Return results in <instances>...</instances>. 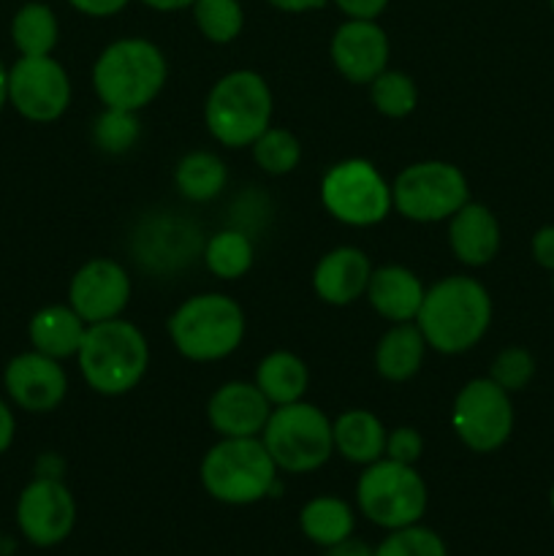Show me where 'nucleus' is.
<instances>
[{"mask_svg":"<svg viewBox=\"0 0 554 556\" xmlns=\"http://www.w3.org/2000/svg\"><path fill=\"white\" fill-rule=\"evenodd\" d=\"M272 90L255 71L221 76L204 103V123L223 147H250L272 125Z\"/></svg>","mask_w":554,"mask_h":556,"instance_id":"obj_6","label":"nucleus"},{"mask_svg":"<svg viewBox=\"0 0 554 556\" xmlns=\"http://www.w3.org/2000/svg\"><path fill=\"white\" fill-rule=\"evenodd\" d=\"M451 427L462 445L476 454H492L503 448L514 432L511 394L492 378L470 380L456 394L451 407Z\"/></svg>","mask_w":554,"mask_h":556,"instance_id":"obj_11","label":"nucleus"},{"mask_svg":"<svg viewBox=\"0 0 554 556\" xmlns=\"http://www.w3.org/2000/svg\"><path fill=\"white\" fill-rule=\"evenodd\" d=\"M253 383L259 386L272 407L291 405V402L302 400L310 386L307 364L297 353L275 351L261 358Z\"/></svg>","mask_w":554,"mask_h":556,"instance_id":"obj_25","label":"nucleus"},{"mask_svg":"<svg viewBox=\"0 0 554 556\" xmlns=\"http://www.w3.org/2000/svg\"><path fill=\"white\" fill-rule=\"evenodd\" d=\"M269 416V400L248 380L223 383L206 402V418L221 438H259Z\"/></svg>","mask_w":554,"mask_h":556,"instance_id":"obj_18","label":"nucleus"},{"mask_svg":"<svg viewBox=\"0 0 554 556\" xmlns=\"http://www.w3.org/2000/svg\"><path fill=\"white\" fill-rule=\"evenodd\" d=\"M324 556H373L375 548L369 546V543L358 541V538H345V541L335 543V546L324 548Z\"/></svg>","mask_w":554,"mask_h":556,"instance_id":"obj_41","label":"nucleus"},{"mask_svg":"<svg viewBox=\"0 0 554 556\" xmlns=\"http://www.w3.org/2000/svg\"><path fill=\"white\" fill-rule=\"evenodd\" d=\"M335 5L348 20H378L389 0H335Z\"/></svg>","mask_w":554,"mask_h":556,"instance_id":"obj_37","label":"nucleus"},{"mask_svg":"<svg viewBox=\"0 0 554 556\" xmlns=\"http://www.w3.org/2000/svg\"><path fill=\"white\" fill-rule=\"evenodd\" d=\"M130 302V277L114 258H92L76 269L68 286V304L87 326L123 315Z\"/></svg>","mask_w":554,"mask_h":556,"instance_id":"obj_15","label":"nucleus"},{"mask_svg":"<svg viewBox=\"0 0 554 556\" xmlns=\"http://www.w3.org/2000/svg\"><path fill=\"white\" fill-rule=\"evenodd\" d=\"M489 378L508 394L527 389V383L536 378V358L525 348H505L494 356L492 367H489Z\"/></svg>","mask_w":554,"mask_h":556,"instance_id":"obj_35","label":"nucleus"},{"mask_svg":"<svg viewBox=\"0 0 554 556\" xmlns=\"http://www.w3.org/2000/svg\"><path fill=\"white\" fill-rule=\"evenodd\" d=\"M14 434H16L14 410H11L9 402L0 396V454H5V451L11 448V443H14Z\"/></svg>","mask_w":554,"mask_h":556,"instance_id":"obj_40","label":"nucleus"},{"mask_svg":"<svg viewBox=\"0 0 554 556\" xmlns=\"http://www.w3.org/2000/svg\"><path fill=\"white\" fill-rule=\"evenodd\" d=\"M3 386L9 400L27 413H52L68 394L63 364L38 351L11 358L5 364Z\"/></svg>","mask_w":554,"mask_h":556,"instance_id":"obj_16","label":"nucleus"},{"mask_svg":"<svg viewBox=\"0 0 554 556\" xmlns=\"http://www.w3.org/2000/svg\"><path fill=\"white\" fill-rule=\"evenodd\" d=\"M353 527H356V519H353L351 505L340 497H315L304 503L302 514H299L302 535L320 548H329L351 538Z\"/></svg>","mask_w":554,"mask_h":556,"instance_id":"obj_26","label":"nucleus"},{"mask_svg":"<svg viewBox=\"0 0 554 556\" xmlns=\"http://www.w3.org/2000/svg\"><path fill=\"white\" fill-rule=\"evenodd\" d=\"M369 98H373V106L378 109L383 117L400 119L407 117V114L416 109L418 90L416 81H413L411 76L402 74V71L386 68L383 74H378L369 81Z\"/></svg>","mask_w":554,"mask_h":556,"instance_id":"obj_33","label":"nucleus"},{"mask_svg":"<svg viewBox=\"0 0 554 556\" xmlns=\"http://www.w3.org/2000/svg\"><path fill=\"white\" fill-rule=\"evenodd\" d=\"M141 123L139 112L106 106L92 123V144L106 155H123L139 141Z\"/></svg>","mask_w":554,"mask_h":556,"instance_id":"obj_32","label":"nucleus"},{"mask_svg":"<svg viewBox=\"0 0 554 556\" xmlns=\"http://www.w3.org/2000/svg\"><path fill=\"white\" fill-rule=\"evenodd\" d=\"M201 486L223 505H253L277 486V465L261 438H223L201 459Z\"/></svg>","mask_w":554,"mask_h":556,"instance_id":"obj_4","label":"nucleus"},{"mask_svg":"<svg viewBox=\"0 0 554 556\" xmlns=\"http://www.w3.org/2000/svg\"><path fill=\"white\" fill-rule=\"evenodd\" d=\"M261 443L275 459L277 470L304 476L329 462L335 454V434L331 421L320 407L310 402L272 407V416L261 432Z\"/></svg>","mask_w":554,"mask_h":556,"instance_id":"obj_7","label":"nucleus"},{"mask_svg":"<svg viewBox=\"0 0 554 556\" xmlns=\"http://www.w3.org/2000/svg\"><path fill=\"white\" fill-rule=\"evenodd\" d=\"M9 103V71H5L3 60H0V112Z\"/></svg>","mask_w":554,"mask_h":556,"instance_id":"obj_44","label":"nucleus"},{"mask_svg":"<svg viewBox=\"0 0 554 556\" xmlns=\"http://www.w3.org/2000/svg\"><path fill=\"white\" fill-rule=\"evenodd\" d=\"M549 505H552V510H554V486H552V492H549Z\"/></svg>","mask_w":554,"mask_h":556,"instance_id":"obj_45","label":"nucleus"},{"mask_svg":"<svg viewBox=\"0 0 554 556\" xmlns=\"http://www.w3.org/2000/svg\"><path fill=\"white\" fill-rule=\"evenodd\" d=\"M356 505L364 519L386 532L418 525L427 514L429 489L413 465L378 459L364 467L356 483Z\"/></svg>","mask_w":554,"mask_h":556,"instance_id":"obj_8","label":"nucleus"},{"mask_svg":"<svg viewBox=\"0 0 554 556\" xmlns=\"http://www.w3.org/2000/svg\"><path fill=\"white\" fill-rule=\"evenodd\" d=\"M373 556H449L443 538L435 530L421 525L391 530L383 541L375 546Z\"/></svg>","mask_w":554,"mask_h":556,"instance_id":"obj_34","label":"nucleus"},{"mask_svg":"<svg viewBox=\"0 0 554 556\" xmlns=\"http://www.w3.org/2000/svg\"><path fill=\"white\" fill-rule=\"evenodd\" d=\"M201 258L206 269L221 280H239L248 275L255 261L253 239L242 228H223L215 237L206 239Z\"/></svg>","mask_w":554,"mask_h":556,"instance_id":"obj_29","label":"nucleus"},{"mask_svg":"<svg viewBox=\"0 0 554 556\" xmlns=\"http://www.w3.org/2000/svg\"><path fill=\"white\" fill-rule=\"evenodd\" d=\"M204 253V237L193 220L179 215H150L134 231V258L152 275L185 269Z\"/></svg>","mask_w":554,"mask_h":556,"instance_id":"obj_13","label":"nucleus"},{"mask_svg":"<svg viewBox=\"0 0 554 556\" xmlns=\"http://www.w3.org/2000/svg\"><path fill=\"white\" fill-rule=\"evenodd\" d=\"M424 438L413 427H396L386 434V459L402 462V465H416L421 459Z\"/></svg>","mask_w":554,"mask_h":556,"instance_id":"obj_36","label":"nucleus"},{"mask_svg":"<svg viewBox=\"0 0 554 556\" xmlns=\"http://www.w3.org/2000/svg\"><path fill=\"white\" fill-rule=\"evenodd\" d=\"M470 201L462 168L445 161H421L402 168L391 182V204L413 223H440Z\"/></svg>","mask_w":554,"mask_h":556,"instance_id":"obj_9","label":"nucleus"},{"mask_svg":"<svg viewBox=\"0 0 554 556\" xmlns=\"http://www.w3.org/2000/svg\"><path fill=\"white\" fill-rule=\"evenodd\" d=\"M269 5H275L277 11H286V14H307V11L324 9L329 0H266Z\"/></svg>","mask_w":554,"mask_h":556,"instance_id":"obj_42","label":"nucleus"},{"mask_svg":"<svg viewBox=\"0 0 554 556\" xmlns=\"http://www.w3.org/2000/svg\"><path fill=\"white\" fill-rule=\"evenodd\" d=\"M144 5H150L152 11H182L190 9L196 0H141Z\"/></svg>","mask_w":554,"mask_h":556,"instance_id":"obj_43","label":"nucleus"},{"mask_svg":"<svg viewBox=\"0 0 554 556\" xmlns=\"http://www.w3.org/2000/svg\"><path fill=\"white\" fill-rule=\"evenodd\" d=\"M331 63L353 85H369L389 65V36L375 20H345L331 36Z\"/></svg>","mask_w":554,"mask_h":556,"instance_id":"obj_17","label":"nucleus"},{"mask_svg":"<svg viewBox=\"0 0 554 556\" xmlns=\"http://www.w3.org/2000/svg\"><path fill=\"white\" fill-rule=\"evenodd\" d=\"M226 163L204 150L185 155L177 163V168H174V185H177L179 195L188 201H196V204L217 199L226 190Z\"/></svg>","mask_w":554,"mask_h":556,"instance_id":"obj_27","label":"nucleus"},{"mask_svg":"<svg viewBox=\"0 0 554 556\" xmlns=\"http://www.w3.org/2000/svg\"><path fill=\"white\" fill-rule=\"evenodd\" d=\"M492 324V299L478 280L451 275L424 293L416 326L432 351L456 356L483 340Z\"/></svg>","mask_w":554,"mask_h":556,"instance_id":"obj_1","label":"nucleus"},{"mask_svg":"<svg viewBox=\"0 0 554 556\" xmlns=\"http://www.w3.org/2000/svg\"><path fill=\"white\" fill-rule=\"evenodd\" d=\"M68 3H71V9H76L79 14L101 20V16L119 14V11H123L130 0H68Z\"/></svg>","mask_w":554,"mask_h":556,"instance_id":"obj_39","label":"nucleus"},{"mask_svg":"<svg viewBox=\"0 0 554 556\" xmlns=\"http://www.w3.org/2000/svg\"><path fill=\"white\" fill-rule=\"evenodd\" d=\"M79 372L96 394L119 396L134 391L150 367V345L139 326L128 320L90 324L81 340Z\"/></svg>","mask_w":554,"mask_h":556,"instance_id":"obj_3","label":"nucleus"},{"mask_svg":"<svg viewBox=\"0 0 554 556\" xmlns=\"http://www.w3.org/2000/svg\"><path fill=\"white\" fill-rule=\"evenodd\" d=\"M60 25L47 3H25L11 20V41L20 49V58H41L58 47Z\"/></svg>","mask_w":554,"mask_h":556,"instance_id":"obj_28","label":"nucleus"},{"mask_svg":"<svg viewBox=\"0 0 554 556\" xmlns=\"http://www.w3.org/2000/svg\"><path fill=\"white\" fill-rule=\"evenodd\" d=\"M532 258L543 269L554 271V226L538 228L536 237H532Z\"/></svg>","mask_w":554,"mask_h":556,"instance_id":"obj_38","label":"nucleus"},{"mask_svg":"<svg viewBox=\"0 0 554 556\" xmlns=\"http://www.w3.org/2000/svg\"><path fill=\"white\" fill-rule=\"evenodd\" d=\"M424 282L405 266H380L373 269L367 286V299L380 318L391 324H411L416 320L424 302Z\"/></svg>","mask_w":554,"mask_h":556,"instance_id":"obj_21","label":"nucleus"},{"mask_svg":"<svg viewBox=\"0 0 554 556\" xmlns=\"http://www.w3.org/2000/svg\"><path fill=\"white\" fill-rule=\"evenodd\" d=\"M168 337L188 362H221L244 340V313L226 293H199L174 309Z\"/></svg>","mask_w":554,"mask_h":556,"instance_id":"obj_5","label":"nucleus"},{"mask_svg":"<svg viewBox=\"0 0 554 556\" xmlns=\"http://www.w3.org/2000/svg\"><path fill=\"white\" fill-rule=\"evenodd\" d=\"M85 331L87 324L76 315L71 304H49V307L38 309L27 326L33 351L58 358V362L79 353Z\"/></svg>","mask_w":554,"mask_h":556,"instance_id":"obj_22","label":"nucleus"},{"mask_svg":"<svg viewBox=\"0 0 554 556\" xmlns=\"http://www.w3.org/2000/svg\"><path fill=\"white\" fill-rule=\"evenodd\" d=\"M16 525L27 543L52 548L74 532L76 500L60 478H43L27 483L16 500Z\"/></svg>","mask_w":554,"mask_h":556,"instance_id":"obj_14","label":"nucleus"},{"mask_svg":"<svg viewBox=\"0 0 554 556\" xmlns=\"http://www.w3.org/2000/svg\"><path fill=\"white\" fill-rule=\"evenodd\" d=\"M449 244L465 266H487L500 250V223L489 206L467 201L449 217Z\"/></svg>","mask_w":554,"mask_h":556,"instance_id":"obj_20","label":"nucleus"},{"mask_svg":"<svg viewBox=\"0 0 554 556\" xmlns=\"http://www.w3.org/2000/svg\"><path fill=\"white\" fill-rule=\"evenodd\" d=\"M427 340L416 320L411 324H394L375 348V369L383 380L391 383H405L421 369L427 356Z\"/></svg>","mask_w":554,"mask_h":556,"instance_id":"obj_23","label":"nucleus"},{"mask_svg":"<svg viewBox=\"0 0 554 556\" xmlns=\"http://www.w3.org/2000/svg\"><path fill=\"white\" fill-rule=\"evenodd\" d=\"M9 103L30 123H54L71 103V79L52 54L20 58L9 68Z\"/></svg>","mask_w":554,"mask_h":556,"instance_id":"obj_12","label":"nucleus"},{"mask_svg":"<svg viewBox=\"0 0 554 556\" xmlns=\"http://www.w3.org/2000/svg\"><path fill=\"white\" fill-rule=\"evenodd\" d=\"M193 20L201 36L212 43H231L244 27V11L239 0H196Z\"/></svg>","mask_w":554,"mask_h":556,"instance_id":"obj_30","label":"nucleus"},{"mask_svg":"<svg viewBox=\"0 0 554 556\" xmlns=\"http://www.w3.org/2000/svg\"><path fill=\"white\" fill-rule=\"evenodd\" d=\"M320 201L335 220L353 228L378 226L394 210L391 185L364 157L335 163L320 179Z\"/></svg>","mask_w":554,"mask_h":556,"instance_id":"obj_10","label":"nucleus"},{"mask_svg":"<svg viewBox=\"0 0 554 556\" xmlns=\"http://www.w3.org/2000/svg\"><path fill=\"white\" fill-rule=\"evenodd\" d=\"M168 79V63L161 47L147 38H117L98 54L92 87L103 106L141 112L161 96Z\"/></svg>","mask_w":554,"mask_h":556,"instance_id":"obj_2","label":"nucleus"},{"mask_svg":"<svg viewBox=\"0 0 554 556\" xmlns=\"http://www.w3.org/2000/svg\"><path fill=\"white\" fill-rule=\"evenodd\" d=\"M250 147H253V157L261 172L272 174V177L291 174L302 161V144L297 136L286 128H275V125H269Z\"/></svg>","mask_w":554,"mask_h":556,"instance_id":"obj_31","label":"nucleus"},{"mask_svg":"<svg viewBox=\"0 0 554 556\" xmlns=\"http://www.w3.org/2000/svg\"><path fill=\"white\" fill-rule=\"evenodd\" d=\"M373 264L358 248H335L318 261L313 271V291L320 302L348 307L367 293Z\"/></svg>","mask_w":554,"mask_h":556,"instance_id":"obj_19","label":"nucleus"},{"mask_svg":"<svg viewBox=\"0 0 554 556\" xmlns=\"http://www.w3.org/2000/svg\"><path fill=\"white\" fill-rule=\"evenodd\" d=\"M335 451L353 465H373L386 456V427L369 410H348L331 421Z\"/></svg>","mask_w":554,"mask_h":556,"instance_id":"obj_24","label":"nucleus"},{"mask_svg":"<svg viewBox=\"0 0 554 556\" xmlns=\"http://www.w3.org/2000/svg\"><path fill=\"white\" fill-rule=\"evenodd\" d=\"M549 5H552V11H554V0H549Z\"/></svg>","mask_w":554,"mask_h":556,"instance_id":"obj_46","label":"nucleus"}]
</instances>
